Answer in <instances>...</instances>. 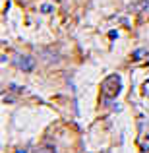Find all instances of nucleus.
Instances as JSON below:
<instances>
[{
  "label": "nucleus",
  "mask_w": 149,
  "mask_h": 153,
  "mask_svg": "<svg viewBox=\"0 0 149 153\" xmlns=\"http://www.w3.org/2000/svg\"><path fill=\"white\" fill-rule=\"evenodd\" d=\"M18 153H27V151H23V149H21V151H18Z\"/></svg>",
  "instance_id": "423d86ee"
},
{
  "label": "nucleus",
  "mask_w": 149,
  "mask_h": 153,
  "mask_svg": "<svg viewBox=\"0 0 149 153\" xmlns=\"http://www.w3.org/2000/svg\"><path fill=\"white\" fill-rule=\"evenodd\" d=\"M56 2H62V0H56Z\"/></svg>",
  "instance_id": "0eeeda50"
},
{
  "label": "nucleus",
  "mask_w": 149,
  "mask_h": 153,
  "mask_svg": "<svg viewBox=\"0 0 149 153\" xmlns=\"http://www.w3.org/2000/svg\"><path fill=\"white\" fill-rule=\"evenodd\" d=\"M35 153H52L50 149H47V147H41V149H37Z\"/></svg>",
  "instance_id": "39448f33"
},
{
  "label": "nucleus",
  "mask_w": 149,
  "mask_h": 153,
  "mask_svg": "<svg viewBox=\"0 0 149 153\" xmlns=\"http://www.w3.org/2000/svg\"><path fill=\"white\" fill-rule=\"evenodd\" d=\"M16 66L23 72H31L35 68V58H31V56H18L16 58Z\"/></svg>",
  "instance_id": "f03ea898"
},
{
  "label": "nucleus",
  "mask_w": 149,
  "mask_h": 153,
  "mask_svg": "<svg viewBox=\"0 0 149 153\" xmlns=\"http://www.w3.org/2000/svg\"><path fill=\"white\" fill-rule=\"evenodd\" d=\"M120 89H122V79H120L118 74H110L108 78L103 79V83H101V93H103V97H107V99L116 97V95L120 93Z\"/></svg>",
  "instance_id": "f257e3e1"
},
{
  "label": "nucleus",
  "mask_w": 149,
  "mask_h": 153,
  "mask_svg": "<svg viewBox=\"0 0 149 153\" xmlns=\"http://www.w3.org/2000/svg\"><path fill=\"white\" fill-rule=\"evenodd\" d=\"M41 12H43V14H50V12H52V6H50V4H43V6H41Z\"/></svg>",
  "instance_id": "7ed1b4c3"
},
{
  "label": "nucleus",
  "mask_w": 149,
  "mask_h": 153,
  "mask_svg": "<svg viewBox=\"0 0 149 153\" xmlns=\"http://www.w3.org/2000/svg\"><path fill=\"white\" fill-rule=\"evenodd\" d=\"M143 54H145V51H143V49H138V51L134 52V60H139V58H142Z\"/></svg>",
  "instance_id": "20e7f679"
}]
</instances>
